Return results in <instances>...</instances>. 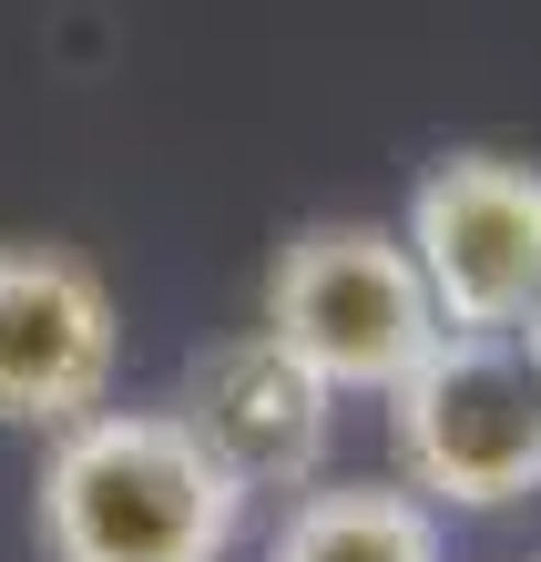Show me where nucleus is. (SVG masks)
I'll use <instances>...</instances> for the list:
<instances>
[{
	"instance_id": "4",
	"label": "nucleus",
	"mask_w": 541,
	"mask_h": 562,
	"mask_svg": "<svg viewBox=\"0 0 541 562\" xmlns=\"http://www.w3.org/2000/svg\"><path fill=\"white\" fill-rule=\"evenodd\" d=\"M409 256L439 327H521L541 307V164L531 154H439L409 194Z\"/></svg>"
},
{
	"instance_id": "5",
	"label": "nucleus",
	"mask_w": 541,
	"mask_h": 562,
	"mask_svg": "<svg viewBox=\"0 0 541 562\" xmlns=\"http://www.w3.org/2000/svg\"><path fill=\"white\" fill-rule=\"evenodd\" d=\"M123 369V307L92 256L52 236H0V429H52L103 409Z\"/></svg>"
},
{
	"instance_id": "7",
	"label": "nucleus",
	"mask_w": 541,
	"mask_h": 562,
	"mask_svg": "<svg viewBox=\"0 0 541 562\" xmlns=\"http://www.w3.org/2000/svg\"><path fill=\"white\" fill-rule=\"evenodd\" d=\"M266 562H450V532L409 481H307Z\"/></svg>"
},
{
	"instance_id": "6",
	"label": "nucleus",
	"mask_w": 541,
	"mask_h": 562,
	"mask_svg": "<svg viewBox=\"0 0 541 562\" xmlns=\"http://www.w3.org/2000/svg\"><path fill=\"white\" fill-rule=\"evenodd\" d=\"M174 409L194 419V440H205L246 491H307L327 471V440H337V389L296 348H277L266 327L194 348Z\"/></svg>"
},
{
	"instance_id": "2",
	"label": "nucleus",
	"mask_w": 541,
	"mask_h": 562,
	"mask_svg": "<svg viewBox=\"0 0 541 562\" xmlns=\"http://www.w3.org/2000/svg\"><path fill=\"white\" fill-rule=\"evenodd\" d=\"M388 450L429 512L541 502V369L521 327H439L388 389Z\"/></svg>"
},
{
	"instance_id": "8",
	"label": "nucleus",
	"mask_w": 541,
	"mask_h": 562,
	"mask_svg": "<svg viewBox=\"0 0 541 562\" xmlns=\"http://www.w3.org/2000/svg\"><path fill=\"white\" fill-rule=\"evenodd\" d=\"M521 348H531V369H541V307H531V317H521Z\"/></svg>"
},
{
	"instance_id": "1",
	"label": "nucleus",
	"mask_w": 541,
	"mask_h": 562,
	"mask_svg": "<svg viewBox=\"0 0 541 562\" xmlns=\"http://www.w3.org/2000/svg\"><path fill=\"white\" fill-rule=\"evenodd\" d=\"M256 491L194 440L184 409H82L42 440L31 532L52 562H225Z\"/></svg>"
},
{
	"instance_id": "3",
	"label": "nucleus",
	"mask_w": 541,
	"mask_h": 562,
	"mask_svg": "<svg viewBox=\"0 0 541 562\" xmlns=\"http://www.w3.org/2000/svg\"><path fill=\"white\" fill-rule=\"evenodd\" d=\"M256 327L296 348L337 400H388L409 379V358L439 338V307H429L409 236H388L368 215H317L277 246Z\"/></svg>"
}]
</instances>
